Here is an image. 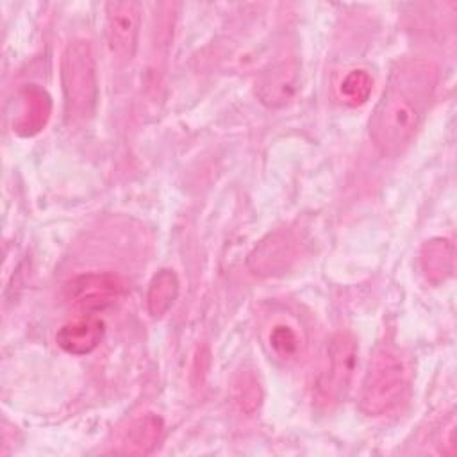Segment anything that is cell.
Masks as SVG:
<instances>
[{"mask_svg": "<svg viewBox=\"0 0 457 457\" xmlns=\"http://www.w3.org/2000/svg\"><path fill=\"white\" fill-rule=\"evenodd\" d=\"M437 79V66L423 57H402L393 64L368 123L380 155L396 157L411 145L427 116Z\"/></svg>", "mask_w": 457, "mask_h": 457, "instance_id": "obj_1", "label": "cell"}, {"mask_svg": "<svg viewBox=\"0 0 457 457\" xmlns=\"http://www.w3.org/2000/svg\"><path fill=\"white\" fill-rule=\"evenodd\" d=\"M411 370L405 357L391 346H378L370 359L359 407L368 416H382L402 403L409 391Z\"/></svg>", "mask_w": 457, "mask_h": 457, "instance_id": "obj_2", "label": "cell"}, {"mask_svg": "<svg viewBox=\"0 0 457 457\" xmlns=\"http://www.w3.org/2000/svg\"><path fill=\"white\" fill-rule=\"evenodd\" d=\"M61 84L68 118L87 120L98 98L95 55L87 41L75 39L66 45L61 57Z\"/></svg>", "mask_w": 457, "mask_h": 457, "instance_id": "obj_3", "label": "cell"}, {"mask_svg": "<svg viewBox=\"0 0 457 457\" xmlns=\"http://www.w3.org/2000/svg\"><path fill=\"white\" fill-rule=\"evenodd\" d=\"M357 366V341L348 330L336 332L325 350V361L320 370L314 396L323 407L337 405L350 391Z\"/></svg>", "mask_w": 457, "mask_h": 457, "instance_id": "obj_4", "label": "cell"}, {"mask_svg": "<svg viewBox=\"0 0 457 457\" xmlns=\"http://www.w3.org/2000/svg\"><path fill=\"white\" fill-rule=\"evenodd\" d=\"M141 27V7L134 0H112L105 4V39L112 57L120 64L132 61Z\"/></svg>", "mask_w": 457, "mask_h": 457, "instance_id": "obj_5", "label": "cell"}, {"mask_svg": "<svg viewBox=\"0 0 457 457\" xmlns=\"http://www.w3.org/2000/svg\"><path fill=\"white\" fill-rule=\"evenodd\" d=\"M125 291L123 280L114 273H84L66 284L64 295L70 305L84 312H96L114 305Z\"/></svg>", "mask_w": 457, "mask_h": 457, "instance_id": "obj_6", "label": "cell"}, {"mask_svg": "<svg viewBox=\"0 0 457 457\" xmlns=\"http://www.w3.org/2000/svg\"><path fill=\"white\" fill-rule=\"evenodd\" d=\"M296 259V239L291 232L277 230L261 241L252 252L248 264L252 273L270 277L282 273Z\"/></svg>", "mask_w": 457, "mask_h": 457, "instance_id": "obj_7", "label": "cell"}, {"mask_svg": "<svg viewBox=\"0 0 457 457\" xmlns=\"http://www.w3.org/2000/svg\"><path fill=\"white\" fill-rule=\"evenodd\" d=\"M298 86V66L293 59H282L270 64L257 82L255 93L268 107H284L295 96Z\"/></svg>", "mask_w": 457, "mask_h": 457, "instance_id": "obj_8", "label": "cell"}, {"mask_svg": "<svg viewBox=\"0 0 457 457\" xmlns=\"http://www.w3.org/2000/svg\"><path fill=\"white\" fill-rule=\"evenodd\" d=\"M50 112V95L37 84H27L18 93V112L12 120V130L21 137H32L46 127Z\"/></svg>", "mask_w": 457, "mask_h": 457, "instance_id": "obj_9", "label": "cell"}, {"mask_svg": "<svg viewBox=\"0 0 457 457\" xmlns=\"http://www.w3.org/2000/svg\"><path fill=\"white\" fill-rule=\"evenodd\" d=\"M104 337V321L93 314H84L64 323L57 334L55 341L61 350L70 355L91 353Z\"/></svg>", "mask_w": 457, "mask_h": 457, "instance_id": "obj_10", "label": "cell"}, {"mask_svg": "<svg viewBox=\"0 0 457 457\" xmlns=\"http://www.w3.org/2000/svg\"><path fill=\"white\" fill-rule=\"evenodd\" d=\"M162 436V420L155 414H145L134 420L121 436V452L145 455L154 450Z\"/></svg>", "mask_w": 457, "mask_h": 457, "instance_id": "obj_11", "label": "cell"}, {"mask_svg": "<svg viewBox=\"0 0 457 457\" xmlns=\"http://www.w3.org/2000/svg\"><path fill=\"white\" fill-rule=\"evenodd\" d=\"M421 268L425 277L434 282H445L453 275V245L450 239L436 237L425 243L421 250Z\"/></svg>", "mask_w": 457, "mask_h": 457, "instance_id": "obj_12", "label": "cell"}, {"mask_svg": "<svg viewBox=\"0 0 457 457\" xmlns=\"http://www.w3.org/2000/svg\"><path fill=\"white\" fill-rule=\"evenodd\" d=\"M179 295V278L173 270H161L154 275L146 293V307L154 318L168 312Z\"/></svg>", "mask_w": 457, "mask_h": 457, "instance_id": "obj_13", "label": "cell"}, {"mask_svg": "<svg viewBox=\"0 0 457 457\" xmlns=\"http://www.w3.org/2000/svg\"><path fill=\"white\" fill-rule=\"evenodd\" d=\"M371 89H373L371 75L366 70H352L343 77L339 84V96L346 105L357 107L368 102Z\"/></svg>", "mask_w": 457, "mask_h": 457, "instance_id": "obj_14", "label": "cell"}, {"mask_svg": "<svg viewBox=\"0 0 457 457\" xmlns=\"http://www.w3.org/2000/svg\"><path fill=\"white\" fill-rule=\"evenodd\" d=\"M270 346L273 353L286 362L296 361L303 350L300 334L287 323H277L270 330Z\"/></svg>", "mask_w": 457, "mask_h": 457, "instance_id": "obj_15", "label": "cell"}, {"mask_svg": "<svg viewBox=\"0 0 457 457\" xmlns=\"http://www.w3.org/2000/svg\"><path fill=\"white\" fill-rule=\"evenodd\" d=\"M262 391L252 373H245L236 382V402L245 412H253L261 405Z\"/></svg>", "mask_w": 457, "mask_h": 457, "instance_id": "obj_16", "label": "cell"}]
</instances>
